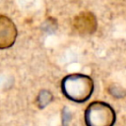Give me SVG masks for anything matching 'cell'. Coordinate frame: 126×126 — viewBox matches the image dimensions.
I'll return each mask as SVG.
<instances>
[{
	"mask_svg": "<svg viewBox=\"0 0 126 126\" xmlns=\"http://www.w3.org/2000/svg\"><path fill=\"white\" fill-rule=\"evenodd\" d=\"M52 100V94L49 91H46V90H42L38 95H37V98H36V103H37V106L39 108H43L45 107L50 101Z\"/></svg>",
	"mask_w": 126,
	"mask_h": 126,
	"instance_id": "5",
	"label": "cell"
},
{
	"mask_svg": "<svg viewBox=\"0 0 126 126\" xmlns=\"http://www.w3.org/2000/svg\"><path fill=\"white\" fill-rule=\"evenodd\" d=\"M62 94L75 102H85L94 92L93 79L84 74H70L61 81Z\"/></svg>",
	"mask_w": 126,
	"mask_h": 126,
	"instance_id": "1",
	"label": "cell"
},
{
	"mask_svg": "<svg viewBox=\"0 0 126 126\" xmlns=\"http://www.w3.org/2000/svg\"><path fill=\"white\" fill-rule=\"evenodd\" d=\"M17 38V28L8 17L0 15V49L11 47Z\"/></svg>",
	"mask_w": 126,
	"mask_h": 126,
	"instance_id": "3",
	"label": "cell"
},
{
	"mask_svg": "<svg viewBox=\"0 0 126 126\" xmlns=\"http://www.w3.org/2000/svg\"><path fill=\"white\" fill-rule=\"evenodd\" d=\"M109 93L113 95V96H115V97H123L125 94H126V92L124 91V90H122V89H120L119 87H111L110 89H109Z\"/></svg>",
	"mask_w": 126,
	"mask_h": 126,
	"instance_id": "6",
	"label": "cell"
},
{
	"mask_svg": "<svg viewBox=\"0 0 126 126\" xmlns=\"http://www.w3.org/2000/svg\"><path fill=\"white\" fill-rule=\"evenodd\" d=\"M70 119H71V113L69 112V110L67 108H64L62 110V125L67 126Z\"/></svg>",
	"mask_w": 126,
	"mask_h": 126,
	"instance_id": "7",
	"label": "cell"
},
{
	"mask_svg": "<svg viewBox=\"0 0 126 126\" xmlns=\"http://www.w3.org/2000/svg\"><path fill=\"white\" fill-rule=\"evenodd\" d=\"M74 28L81 34H92L96 30V20L93 13L82 12L74 19Z\"/></svg>",
	"mask_w": 126,
	"mask_h": 126,
	"instance_id": "4",
	"label": "cell"
},
{
	"mask_svg": "<svg viewBox=\"0 0 126 126\" xmlns=\"http://www.w3.org/2000/svg\"><path fill=\"white\" fill-rule=\"evenodd\" d=\"M116 120L114 109L106 102L94 101L85 111L87 126H113Z\"/></svg>",
	"mask_w": 126,
	"mask_h": 126,
	"instance_id": "2",
	"label": "cell"
}]
</instances>
